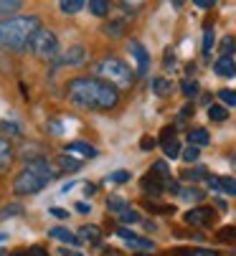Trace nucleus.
Here are the masks:
<instances>
[{
    "instance_id": "nucleus-8",
    "label": "nucleus",
    "mask_w": 236,
    "mask_h": 256,
    "mask_svg": "<svg viewBox=\"0 0 236 256\" xmlns=\"http://www.w3.org/2000/svg\"><path fill=\"white\" fill-rule=\"evenodd\" d=\"M84 58H87V48L84 46H71L64 54H59L56 64L59 66H79V64H84Z\"/></svg>"
},
{
    "instance_id": "nucleus-14",
    "label": "nucleus",
    "mask_w": 236,
    "mask_h": 256,
    "mask_svg": "<svg viewBox=\"0 0 236 256\" xmlns=\"http://www.w3.org/2000/svg\"><path fill=\"white\" fill-rule=\"evenodd\" d=\"M188 142L193 144V148H206V144L211 142V134H208L203 127H198V130H190V132H188Z\"/></svg>"
},
{
    "instance_id": "nucleus-2",
    "label": "nucleus",
    "mask_w": 236,
    "mask_h": 256,
    "mask_svg": "<svg viewBox=\"0 0 236 256\" xmlns=\"http://www.w3.org/2000/svg\"><path fill=\"white\" fill-rule=\"evenodd\" d=\"M38 28H41L38 16H13L0 20V48L26 51Z\"/></svg>"
},
{
    "instance_id": "nucleus-23",
    "label": "nucleus",
    "mask_w": 236,
    "mask_h": 256,
    "mask_svg": "<svg viewBox=\"0 0 236 256\" xmlns=\"http://www.w3.org/2000/svg\"><path fill=\"white\" fill-rule=\"evenodd\" d=\"M216 238H218L221 244H236V226H223V228H218Z\"/></svg>"
},
{
    "instance_id": "nucleus-13",
    "label": "nucleus",
    "mask_w": 236,
    "mask_h": 256,
    "mask_svg": "<svg viewBox=\"0 0 236 256\" xmlns=\"http://www.w3.org/2000/svg\"><path fill=\"white\" fill-rule=\"evenodd\" d=\"M13 162V148H11V142L0 137V172H6Z\"/></svg>"
},
{
    "instance_id": "nucleus-1",
    "label": "nucleus",
    "mask_w": 236,
    "mask_h": 256,
    "mask_svg": "<svg viewBox=\"0 0 236 256\" xmlns=\"http://www.w3.org/2000/svg\"><path fill=\"white\" fill-rule=\"evenodd\" d=\"M66 92L71 104L92 112H107L120 104V92L97 76H76L66 84Z\"/></svg>"
},
{
    "instance_id": "nucleus-11",
    "label": "nucleus",
    "mask_w": 236,
    "mask_h": 256,
    "mask_svg": "<svg viewBox=\"0 0 236 256\" xmlns=\"http://www.w3.org/2000/svg\"><path fill=\"white\" fill-rule=\"evenodd\" d=\"M49 236H51V238H56V241L71 244V246H79V244H82V238L74 236V234H71L69 228H64V226H54V228H49Z\"/></svg>"
},
{
    "instance_id": "nucleus-21",
    "label": "nucleus",
    "mask_w": 236,
    "mask_h": 256,
    "mask_svg": "<svg viewBox=\"0 0 236 256\" xmlns=\"http://www.w3.org/2000/svg\"><path fill=\"white\" fill-rule=\"evenodd\" d=\"M180 92H183L188 99H193V96H198L201 86H198V82H193V79H183V82H180Z\"/></svg>"
},
{
    "instance_id": "nucleus-26",
    "label": "nucleus",
    "mask_w": 236,
    "mask_h": 256,
    "mask_svg": "<svg viewBox=\"0 0 236 256\" xmlns=\"http://www.w3.org/2000/svg\"><path fill=\"white\" fill-rule=\"evenodd\" d=\"M104 33L112 36V38H120V36L125 33V23H122V20H109V23L104 26Z\"/></svg>"
},
{
    "instance_id": "nucleus-49",
    "label": "nucleus",
    "mask_w": 236,
    "mask_h": 256,
    "mask_svg": "<svg viewBox=\"0 0 236 256\" xmlns=\"http://www.w3.org/2000/svg\"><path fill=\"white\" fill-rule=\"evenodd\" d=\"M140 148H142V150H152V148H155V140H152V137H145V140L140 142Z\"/></svg>"
},
{
    "instance_id": "nucleus-36",
    "label": "nucleus",
    "mask_w": 236,
    "mask_h": 256,
    "mask_svg": "<svg viewBox=\"0 0 236 256\" xmlns=\"http://www.w3.org/2000/svg\"><path fill=\"white\" fill-rule=\"evenodd\" d=\"M18 213H23V206L21 203H11V206H6L3 210H0V221H6V218H11V216H18Z\"/></svg>"
},
{
    "instance_id": "nucleus-61",
    "label": "nucleus",
    "mask_w": 236,
    "mask_h": 256,
    "mask_svg": "<svg viewBox=\"0 0 236 256\" xmlns=\"http://www.w3.org/2000/svg\"><path fill=\"white\" fill-rule=\"evenodd\" d=\"M3 254H6V251H0V256H3Z\"/></svg>"
},
{
    "instance_id": "nucleus-16",
    "label": "nucleus",
    "mask_w": 236,
    "mask_h": 256,
    "mask_svg": "<svg viewBox=\"0 0 236 256\" xmlns=\"http://www.w3.org/2000/svg\"><path fill=\"white\" fill-rule=\"evenodd\" d=\"M150 175L160 178V180H170V168H168V162H165V160H155L152 168H150Z\"/></svg>"
},
{
    "instance_id": "nucleus-5",
    "label": "nucleus",
    "mask_w": 236,
    "mask_h": 256,
    "mask_svg": "<svg viewBox=\"0 0 236 256\" xmlns=\"http://www.w3.org/2000/svg\"><path fill=\"white\" fill-rule=\"evenodd\" d=\"M38 58H46V61H56L59 58V38L56 33L49 30V28H38L36 36L31 38V46H28Z\"/></svg>"
},
{
    "instance_id": "nucleus-30",
    "label": "nucleus",
    "mask_w": 236,
    "mask_h": 256,
    "mask_svg": "<svg viewBox=\"0 0 236 256\" xmlns=\"http://www.w3.org/2000/svg\"><path fill=\"white\" fill-rule=\"evenodd\" d=\"M208 117H211L213 122H223V120L228 117V112H226L223 104H211V106H208Z\"/></svg>"
},
{
    "instance_id": "nucleus-48",
    "label": "nucleus",
    "mask_w": 236,
    "mask_h": 256,
    "mask_svg": "<svg viewBox=\"0 0 236 256\" xmlns=\"http://www.w3.org/2000/svg\"><path fill=\"white\" fill-rule=\"evenodd\" d=\"M28 256H49V251L41 246H33V248H28Z\"/></svg>"
},
{
    "instance_id": "nucleus-28",
    "label": "nucleus",
    "mask_w": 236,
    "mask_h": 256,
    "mask_svg": "<svg viewBox=\"0 0 236 256\" xmlns=\"http://www.w3.org/2000/svg\"><path fill=\"white\" fill-rule=\"evenodd\" d=\"M173 254H178V256H218V254L211 251V248H178V251H173Z\"/></svg>"
},
{
    "instance_id": "nucleus-19",
    "label": "nucleus",
    "mask_w": 236,
    "mask_h": 256,
    "mask_svg": "<svg viewBox=\"0 0 236 256\" xmlns=\"http://www.w3.org/2000/svg\"><path fill=\"white\" fill-rule=\"evenodd\" d=\"M180 198L188 200V203H201L206 198V193L201 188H185V190H180Z\"/></svg>"
},
{
    "instance_id": "nucleus-37",
    "label": "nucleus",
    "mask_w": 236,
    "mask_h": 256,
    "mask_svg": "<svg viewBox=\"0 0 236 256\" xmlns=\"http://www.w3.org/2000/svg\"><path fill=\"white\" fill-rule=\"evenodd\" d=\"M218 99L226 106H236V92L233 89H218Z\"/></svg>"
},
{
    "instance_id": "nucleus-18",
    "label": "nucleus",
    "mask_w": 236,
    "mask_h": 256,
    "mask_svg": "<svg viewBox=\"0 0 236 256\" xmlns=\"http://www.w3.org/2000/svg\"><path fill=\"white\" fill-rule=\"evenodd\" d=\"M163 150H165V158L168 160H178L183 155V148L178 140H170V142H163Z\"/></svg>"
},
{
    "instance_id": "nucleus-53",
    "label": "nucleus",
    "mask_w": 236,
    "mask_h": 256,
    "mask_svg": "<svg viewBox=\"0 0 236 256\" xmlns=\"http://www.w3.org/2000/svg\"><path fill=\"white\" fill-rule=\"evenodd\" d=\"M120 8H125V13L127 16H135L137 10H135V6H130V3H120Z\"/></svg>"
},
{
    "instance_id": "nucleus-50",
    "label": "nucleus",
    "mask_w": 236,
    "mask_h": 256,
    "mask_svg": "<svg viewBox=\"0 0 236 256\" xmlns=\"http://www.w3.org/2000/svg\"><path fill=\"white\" fill-rule=\"evenodd\" d=\"M213 6H216L213 0H195V8H203V10L206 8H213Z\"/></svg>"
},
{
    "instance_id": "nucleus-52",
    "label": "nucleus",
    "mask_w": 236,
    "mask_h": 256,
    "mask_svg": "<svg viewBox=\"0 0 236 256\" xmlns=\"http://www.w3.org/2000/svg\"><path fill=\"white\" fill-rule=\"evenodd\" d=\"M59 254H61V256H84L82 251H76V248H61Z\"/></svg>"
},
{
    "instance_id": "nucleus-25",
    "label": "nucleus",
    "mask_w": 236,
    "mask_h": 256,
    "mask_svg": "<svg viewBox=\"0 0 236 256\" xmlns=\"http://www.w3.org/2000/svg\"><path fill=\"white\" fill-rule=\"evenodd\" d=\"M89 10H92V16L104 18V16L109 13V3H107V0H92V3H89Z\"/></svg>"
},
{
    "instance_id": "nucleus-46",
    "label": "nucleus",
    "mask_w": 236,
    "mask_h": 256,
    "mask_svg": "<svg viewBox=\"0 0 236 256\" xmlns=\"http://www.w3.org/2000/svg\"><path fill=\"white\" fill-rule=\"evenodd\" d=\"M49 130H51L54 134H64V127H61L59 120H51V122H49Z\"/></svg>"
},
{
    "instance_id": "nucleus-29",
    "label": "nucleus",
    "mask_w": 236,
    "mask_h": 256,
    "mask_svg": "<svg viewBox=\"0 0 236 256\" xmlns=\"http://www.w3.org/2000/svg\"><path fill=\"white\" fill-rule=\"evenodd\" d=\"M87 3H84V0H64V3L59 6L64 13H69V16H74V13H79V10H82Z\"/></svg>"
},
{
    "instance_id": "nucleus-38",
    "label": "nucleus",
    "mask_w": 236,
    "mask_h": 256,
    "mask_svg": "<svg viewBox=\"0 0 236 256\" xmlns=\"http://www.w3.org/2000/svg\"><path fill=\"white\" fill-rule=\"evenodd\" d=\"M0 132H6L11 137H21V127L13 124V122H3V120H0Z\"/></svg>"
},
{
    "instance_id": "nucleus-3",
    "label": "nucleus",
    "mask_w": 236,
    "mask_h": 256,
    "mask_svg": "<svg viewBox=\"0 0 236 256\" xmlns=\"http://www.w3.org/2000/svg\"><path fill=\"white\" fill-rule=\"evenodd\" d=\"M54 178H56V172L51 170V165L44 158L28 160L26 168L13 180V193L16 196H36V193H41Z\"/></svg>"
},
{
    "instance_id": "nucleus-12",
    "label": "nucleus",
    "mask_w": 236,
    "mask_h": 256,
    "mask_svg": "<svg viewBox=\"0 0 236 256\" xmlns=\"http://www.w3.org/2000/svg\"><path fill=\"white\" fill-rule=\"evenodd\" d=\"M66 152H76V155H82V158H87V160H92V158H97V148H92V144H87V142H69L66 144Z\"/></svg>"
},
{
    "instance_id": "nucleus-35",
    "label": "nucleus",
    "mask_w": 236,
    "mask_h": 256,
    "mask_svg": "<svg viewBox=\"0 0 236 256\" xmlns=\"http://www.w3.org/2000/svg\"><path fill=\"white\" fill-rule=\"evenodd\" d=\"M180 158H183L185 162H198V158H201V148H193V144H188Z\"/></svg>"
},
{
    "instance_id": "nucleus-9",
    "label": "nucleus",
    "mask_w": 236,
    "mask_h": 256,
    "mask_svg": "<svg viewBox=\"0 0 236 256\" xmlns=\"http://www.w3.org/2000/svg\"><path fill=\"white\" fill-rule=\"evenodd\" d=\"M213 71H216L218 76H223V79H233V76H236V61H233V58L221 56V58H216Z\"/></svg>"
},
{
    "instance_id": "nucleus-51",
    "label": "nucleus",
    "mask_w": 236,
    "mask_h": 256,
    "mask_svg": "<svg viewBox=\"0 0 236 256\" xmlns=\"http://www.w3.org/2000/svg\"><path fill=\"white\" fill-rule=\"evenodd\" d=\"M94 193H97V186H92V182H84V196H87V198H92Z\"/></svg>"
},
{
    "instance_id": "nucleus-41",
    "label": "nucleus",
    "mask_w": 236,
    "mask_h": 256,
    "mask_svg": "<svg viewBox=\"0 0 236 256\" xmlns=\"http://www.w3.org/2000/svg\"><path fill=\"white\" fill-rule=\"evenodd\" d=\"M170 140H175V127H163V132H160V142H170Z\"/></svg>"
},
{
    "instance_id": "nucleus-60",
    "label": "nucleus",
    "mask_w": 236,
    "mask_h": 256,
    "mask_svg": "<svg viewBox=\"0 0 236 256\" xmlns=\"http://www.w3.org/2000/svg\"><path fill=\"white\" fill-rule=\"evenodd\" d=\"M137 256H147V254H137Z\"/></svg>"
},
{
    "instance_id": "nucleus-55",
    "label": "nucleus",
    "mask_w": 236,
    "mask_h": 256,
    "mask_svg": "<svg viewBox=\"0 0 236 256\" xmlns=\"http://www.w3.org/2000/svg\"><path fill=\"white\" fill-rule=\"evenodd\" d=\"M74 208H76V210H79V213H89V210H92V208H89V206H87V203H76V206H74Z\"/></svg>"
},
{
    "instance_id": "nucleus-56",
    "label": "nucleus",
    "mask_w": 236,
    "mask_h": 256,
    "mask_svg": "<svg viewBox=\"0 0 236 256\" xmlns=\"http://www.w3.org/2000/svg\"><path fill=\"white\" fill-rule=\"evenodd\" d=\"M173 66V51H165V68Z\"/></svg>"
},
{
    "instance_id": "nucleus-4",
    "label": "nucleus",
    "mask_w": 236,
    "mask_h": 256,
    "mask_svg": "<svg viewBox=\"0 0 236 256\" xmlns=\"http://www.w3.org/2000/svg\"><path fill=\"white\" fill-rule=\"evenodd\" d=\"M94 76L102 79V82H107V84H112L114 89H127L135 82V71L120 56H107V58H102L97 64Z\"/></svg>"
},
{
    "instance_id": "nucleus-57",
    "label": "nucleus",
    "mask_w": 236,
    "mask_h": 256,
    "mask_svg": "<svg viewBox=\"0 0 236 256\" xmlns=\"http://www.w3.org/2000/svg\"><path fill=\"white\" fill-rule=\"evenodd\" d=\"M216 208H218V210H226L228 206H226V200H223V198H216Z\"/></svg>"
},
{
    "instance_id": "nucleus-59",
    "label": "nucleus",
    "mask_w": 236,
    "mask_h": 256,
    "mask_svg": "<svg viewBox=\"0 0 236 256\" xmlns=\"http://www.w3.org/2000/svg\"><path fill=\"white\" fill-rule=\"evenodd\" d=\"M0 241H6V234H0Z\"/></svg>"
},
{
    "instance_id": "nucleus-10",
    "label": "nucleus",
    "mask_w": 236,
    "mask_h": 256,
    "mask_svg": "<svg viewBox=\"0 0 236 256\" xmlns=\"http://www.w3.org/2000/svg\"><path fill=\"white\" fill-rule=\"evenodd\" d=\"M140 186H142V190L150 193V196H160V193L165 190V180L155 178V175H145V178L140 180Z\"/></svg>"
},
{
    "instance_id": "nucleus-54",
    "label": "nucleus",
    "mask_w": 236,
    "mask_h": 256,
    "mask_svg": "<svg viewBox=\"0 0 236 256\" xmlns=\"http://www.w3.org/2000/svg\"><path fill=\"white\" fill-rule=\"evenodd\" d=\"M190 114H193V106L188 104V106H183V112H180V120H188Z\"/></svg>"
},
{
    "instance_id": "nucleus-34",
    "label": "nucleus",
    "mask_w": 236,
    "mask_h": 256,
    "mask_svg": "<svg viewBox=\"0 0 236 256\" xmlns=\"http://www.w3.org/2000/svg\"><path fill=\"white\" fill-rule=\"evenodd\" d=\"M132 248H140V251H152L155 248V244L150 241V238H140V236H135L132 241H127Z\"/></svg>"
},
{
    "instance_id": "nucleus-45",
    "label": "nucleus",
    "mask_w": 236,
    "mask_h": 256,
    "mask_svg": "<svg viewBox=\"0 0 236 256\" xmlns=\"http://www.w3.org/2000/svg\"><path fill=\"white\" fill-rule=\"evenodd\" d=\"M211 46H213V30L208 28L206 36H203V51H211Z\"/></svg>"
},
{
    "instance_id": "nucleus-43",
    "label": "nucleus",
    "mask_w": 236,
    "mask_h": 256,
    "mask_svg": "<svg viewBox=\"0 0 236 256\" xmlns=\"http://www.w3.org/2000/svg\"><path fill=\"white\" fill-rule=\"evenodd\" d=\"M114 234L120 236V238H125V241H132V238H135V234H132L130 228H125V226H120V228H117Z\"/></svg>"
},
{
    "instance_id": "nucleus-22",
    "label": "nucleus",
    "mask_w": 236,
    "mask_h": 256,
    "mask_svg": "<svg viewBox=\"0 0 236 256\" xmlns=\"http://www.w3.org/2000/svg\"><path fill=\"white\" fill-rule=\"evenodd\" d=\"M183 178H185V180H193V182H198V180H206V178H208V170H206L203 165H198V168L185 170V172H183Z\"/></svg>"
},
{
    "instance_id": "nucleus-17",
    "label": "nucleus",
    "mask_w": 236,
    "mask_h": 256,
    "mask_svg": "<svg viewBox=\"0 0 236 256\" xmlns=\"http://www.w3.org/2000/svg\"><path fill=\"white\" fill-rule=\"evenodd\" d=\"M56 165H59L61 170H66V172H74V170L82 168V162H79L76 158H71V155H59V158H56Z\"/></svg>"
},
{
    "instance_id": "nucleus-58",
    "label": "nucleus",
    "mask_w": 236,
    "mask_h": 256,
    "mask_svg": "<svg viewBox=\"0 0 236 256\" xmlns=\"http://www.w3.org/2000/svg\"><path fill=\"white\" fill-rule=\"evenodd\" d=\"M11 256H28V251H13Z\"/></svg>"
},
{
    "instance_id": "nucleus-31",
    "label": "nucleus",
    "mask_w": 236,
    "mask_h": 256,
    "mask_svg": "<svg viewBox=\"0 0 236 256\" xmlns=\"http://www.w3.org/2000/svg\"><path fill=\"white\" fill-rule=\"evenodd\" d=\"M125 208H130V206H127L120 196H109V198H107V210H112V213H122Z\"/></svg>"
},
{
    "instance_id": "nucleus-15",
    "label": "nucleus",
    "mask_w": 236,
    "mask_h": 256,
    "mask_svg": "<svg viewBox=\"0 0 236 256\" xmlns=\"http://www.w3.org/2000/svg\"><path fill=\"white\" fill-rule=\"evenodd\" d=\"M152 92H155L157 96H168V94L173 92V84H170L168 79H163V76H155V79H152Z\"/></svg>"
},
{
    "instance_id": "nucleus-7",
    "label": "nucleus",
    "mask_w": 236,
    "mask_h": 256,
    "mask_svg": "<svg viewBox=\"0 0 236 256\" xmlns=\"http://www.w3.org/2000/svg\"><path fill=\"white\" fill-rule=\"evenodd\" d=\"M127 46H130V54H132L135 61H137V68H135L137 76H147V71H150V54H147L145 46H142L140 41H135V38H132Z\"/></svg>"
},
{
    "instance_id": "nucleus-32",
    "label": "nucleus",
    "mask_w": 236,
    "mask_h": 256,
    "mask_svg": "<svg viewBox=\"0 0 236 256\" xmlns=\"http://www.w3.org/2000/svg\"><path fill=\"white\" fill-rule=\"evenodd\" d=\"M145 208H147V210H155V213H165V216L175 213V208H173V206H165V203H155V200H145Z\"/></svg>"
},
{
    "instance_id": "nucleus-40",
    "label": "nucleus",
    "mask_w": 236,
    "mask_h": 256,
    "mask_svg": "<svg viewBox=\"0 0 236 256\" xmlns=\"http://www.w3.org/2000/svg\"><path fill=\"white\" fill-rule=\"evenodd\" d=\"M127 180H130V172L127 170H117V172L109 175V182H127Z\"/></svg>"
},
{
    "instance_id": "nucleus-42",
    "label": "nucleus",
    "mask_w": 236,
    "mask_h": 256,
    "mask_svg": "<svg viewBox=\"0 0 236 256\" xmlns=\"http://www.w3.org/2000/svg\"><path fill=\"white\" fill-rule=\"evenodd\" d=\"M49 213H51L54 218H59V221H66V218H69V210H66V208H51Z\"/></svg>"
},
{
    "instance_id": "nucleus-6",
    "label": "nucleus",
    "mask_w": 236,
    "mask_h": 256,
    "mask_svg": "<svg viewBox=\"0 0 236 256\" xmlns=\"http://www.w3.org/2000/svg\"><path fill=\"white\" fill-rule=\"evenodd\" d=\"M213 218H216V210H213V208L198 206V208H190V210L183 216V221H185L188 226H211Z\"/></svg>"
},
{
    "instance_id": "nucleus-39",
    "label": "nucleus",
    "mask_w": 236,
    "mask_h": 256,
    "mask_svg": "<svg viewBox=\"0 0 236 256\" xmlns=\"http://www.w3.org/2000/svg\"><path fill=\"white\" fill-rule=\"evenodd\" d=\"M221 190L228 196H236V178H221Z\"/></svg>"
},
{
    "instance_id": "nucleus-44",
    "label": "nucleus",
    "mask_w": 236,
    "mask_h": 256,
    "mask_svg": "<svg viewBox=\"0 0 236 256\" xmlns=\"http://www.w3.org/2000/svg\"><path fill=\"white\" fill-rule=\"evenodd\" d=\"M165 190H170V193L175 196V193H180L183 188H180V182H178V180H165Z\"/></svg>"
},
{
    "instance_id": "nucleus-47",
    "label": "nucleus",
    "mask_w": 236,
    "mask_h": 256,
    "mask_svg": "<svg viewBox=\"0 0 236 256\" xmlns=\"http://www.w3.org/2000/svg\"><path fill=\"white\" fill-rule=\"evenodd\" d=\"M206 180H208V186H211V188H213V190H216V193H218V190H221V178H213V175H208V178H206Z\"/></svg>"
},
{
    "instance_id": "nucleus-20",
    "label": "nucleus",
    "mask_w": 236,
    "mask_h": 256,
    "mask_svg": "<svg viewBox=\"0 0 236 256\" xmlns=\"http://www.w3.org/2000/svg\"><path fill=\"white\" fill-rule=\"evenodd\" d=\"M218 51H221V56H226V58L233 56V51H236V38H233V36H226V38H221Z\"/></svg>"
},
{
    "instance_id": "nucleus-27",
    "label": "nucleus",
    "mask_w": 236,
    "mask_h": 256,
    "mask_svg": "<svg viewBox=\"0 0 236 256\" xmlns=\"http://www.w3.org/2000/svg\"><path fill=\"white\" fill-rule=\"evenodd\" d=\"M79 234H82V236H79L82 241H92V244L99 241V228L97 226H82V228H79Z\"/></svg>"
},
{
    "instance_id": "nucleus-33",
    "label": "nucleus",
    "mask_w": 236,
    "mask_h": 256,
    "mask_svg": "<svg viewBox=\"0 0 236 256\" xmlns=\"http://www.w3.org/2000/svg\"><path fill=\"white\" fill-rule=\"evenodd\" d=\"M117 218H120L122 224H137V221H140V213L132 210V208H125L122 213H117Z\"/></svg>"
},
{
    "instance_id": "nucleus-24",
    "label": "nucleus",
    "mask_w": 236,
    "mask_h": 256,
    "mask_svg": "<svg viewBox=\"0 0 236 256\" xmlns=\"http://www.w3.org/2000/svg\"><path fill=\"white\" fill-rule=\"evenodd\" d=\"M21 0H0V16H11L13 18V13L16 10H21Z\"/></svg>"
}]
</instances>
